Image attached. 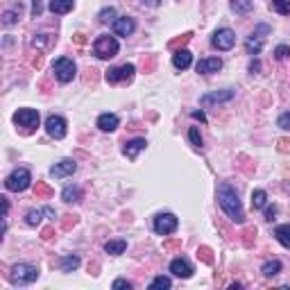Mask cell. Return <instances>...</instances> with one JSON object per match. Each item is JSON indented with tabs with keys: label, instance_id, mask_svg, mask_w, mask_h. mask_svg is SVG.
<instances>
[{
	"label": "cell",
	"instance_id": "6da1fadb",
	"mask_svg": "<svg viewBox=\"0 0 290 290\" xmlns=\"http://www.w3.org/2000/svg\"><path fill=\"white\" fill-rule=\"evenodd\" d=\"M218 204H220V208L229 216V220L231 222H238V225L245 222V213H243V206H241V200H238L236 188H233L231 184H227V181H222V184L218 186Z\"/></svg>",
	"mask_w": 290,
	"mask_h": 290
},
{
	"label": "cell",
	"instance_id": "7a4b0ae2",
	"mask_svg": "<svg viewBox=\"0 0 290 290\" xmlns=\"http://www.w3.org/2000/svg\"><path fill=\"white\" fill-rule=\"evenodd\" d=\"M39 279V268L37 266H30V263H18V266L12 268L9 272V281L14 286H28V283L37 281Z\"/></svg>",
	"mask_w": 290,
	"mask_h": 290
},
{
	"label": "cell",
	"instance_id": "3957f363",
	"mask_svg": "<svg viewBox=\"0 0 290 290\" xmlns=\"http://www.w3.org/2000/svg\"><path fill=\"white\" fill-rule=\"evenodd\" d=\"M14 123L21 129V134H32L39 127V111L37 109H18L14 114Z\"/></svg>",
	"mask_w": 290,
	"mask_h": 290
},
{
	"label": "cell",
	"instance_id": "277c9868",
	"mask_svg": "<svg viewBox=\"0 0 290 290\" xmlns=\"http://www.w3.org/2000/svg\"><path fill=\"white\" fill-rule=\"evenodd\" d=\"M118 50H120L118 41H116L114 37H109V34H100V37L95 39V43H93V52H95V57H100V59L116 57Z\"/></svg>",
	"mask_w": 290,
	"mask_h": 290
},
{
	"label": "cell",
	"instance_id": "5b68a950",
	"mask_svg": "<svg viewBox=\"0 0 290 290\" xmlns=\"http://www.w3.org/2000/svg\"><path fill=\"white\" fill-rule=\"evenodd\" d=\"M52 73L59 82H70V80L77 75V66H75L73 59L68 57H59L57 62L52 64Z\"/></svg>",
	"mask_w": 290,
	"mask_h": 290
},
{
	"label": "cell",
	"instance_id": "8992f818",
	"mask_svg": "<svg viewBox=\"0 0 290 290\" xmlns=\"http://www.w3.org/2000/svg\"><path fill=\"white\" fill-rule=\"evenodd\" d=\"M30 181H32L30 170L18 168V170H14L12 175L5 179V188H7V191H14V193H21V191H25V188L30 186Z\"/></svg>",
	"mask_w": 290,
	"mask_h": 290
},
{
	"label": "cell",
	"instance_id": "52a82bcc",
	"mask_svg": "<svg viewBox=\"0 0 290 290\" xmlns=\"http://www.w3.org/2000/svg\"><path fill=\"white\" fill-rule=\"evenodd\" d=\"M134 64H123V66H116V68L107 70V82L109 84H118V82H129L134 77Z\"/></svg>",
	"mask_w": 290,
	"mask_h": 290
},
{
	"label": "cell",
	"instance_id": "ba28073f",
	"mask_svg": "<svg viewBox=\"0 0 290 290\" xmlns=\"http://www.w3.org/2000/svg\"><path fill=\"white\" fill-rule=\"evenodd\" d=\"M177 225H179V220H177V216H172V213H159V216L154 218V231L159 233V236H170L177 229Z\"/></svg>",
	"mask_w": 290,
	"mask_h": 290
},
{
	"label": "cell",
	"instance_id": "9c48e42d",
	"mask_svg": "<svg viewBox=\"0 0 290 290\" xmlns=\"http://www.w3.org/2000/svg\"><path fill=\"white\" fill-rule=\"evenodd\" d=\"M211 43H213V48H218V50H231L233 43H236V34H233V30H229V28L216 30Z\"/></svg>",
	"mask_w": 290,
	"mask_h": 290
},
{
	"label": "cell",
	"instance_id": "30bf717a",
	"mask_svg": "<svg viewBox=\"0 0 290 290\" xmlns=\"http://www.w3.org/2000/svg\"><path fill=\"white\" fill-rule=\"evenodd\" d=\"M45 131H48L52 139H64L66 136V120L62 116H48V120H45Z\"/></svg>",
	"mask_w": 290,
	"mask_h": 290
},
{
	"label": "cell",
	"instance_id": "8fae6325",
	"mask_svg": "<svg viewBox=\"0 0 290 290\" xmlns=\"http://www.w3.org/2000/svg\"><path fill=\"white\" fill-rule=\"evenodd\" d=\"M75 170H77V164H75L73 159H64V161H59V164H55V166H52L50 175H52L55 179H62V177L73 175Z\"/></svg>",
	"mask_w": 290,
	"mask_h": 290
},
{
	"label": "cell",
	"instance_id": "7c38bea8",
	"mask_svg": "<svg viewBox=\"0 0 290 290\" xmlns=\"http://www.w3.org/2000/svg\"><path fill=\"white\" fill-rule=\"evenodd\" d=\"M134 30H136V23H134V18H129V16H120L114 21V32L118 34V37H129Z\"/></svg>",
	"mask_w": 290,
	"mask_h": 290
},
{
	"label": "cell",
	"instance_id": "4fadbf2b",
	"mask_svg": "<svg viewBox=\"0 0 290 290\" xmlns=\"http://www.w3.org/2000/svg\"><path fill=\"white\" fill-rule=\"evenodd\" d=\"M222 68V62L218 57H208V59H200L195 66V70L200 75H211V73H218Z\"/></svg>",
	"mask_w": 290,
	"mask_h": 290
},
{
	"label": "cell",
	"instance_id": "5bb4252c",
	"mask_svg": "<svg viewBox=\"0 0 290 290\" xmlns=\"http://www.w3.org/2000/svg\"><path fill=\"white\" fill-rule=\"evenodd\" d=\"M170 272L179 279H188V277H193V266L186 258H175V261L170 263Z\"/></svg>",
	"mask_w": 290,
	"mask_h": 290
},
{
	"label": "cell",
	"instance_id": "9a60e30c",
	"mask_svg": "<svg viewBox=\"0 0 290 290\" xmlns=\"http://www.w3.org/2000/svg\"><path fill=\"white\" fill-rule=\"evenodd\" d=\"M191 64H193V55L188 52L186 48L175 50V55H172V66H175L177 70H186Z\"/></svg>",
	"mask_w": 290,
	"mask_h": 290
},
{
	"label": "cell",
	"instance_id": "2e32d148",
	"mask_svg": "<svg viewBox=\"0 0 290 290\" xmlns=\"http://www.w3.org/2000/svg\"><path fill=\"white\" fill-rule=\"evenodd\" d=\"M233 95H236V93H233V91H216V93H206V95H202V100H200V102L202 104H211V102H229V100H233Z\"/></svg>",
	"mask_w": 290,
	"mask_h": 290
},
{
	"label": "cell",
	"instance_id": "e0dca14e",
	"mask_svg": "<svg viewBox=\"0 0 290 290\" xmlns=\"http://www.w3.org/2000/svg\"><path fill=\"white\" fill-rule=\"evenodd\" d=\"M145 139H134V141H129V143L125 145V156L127 159H136V156H139V152H143L145 150Z\"/></svg>",
	"mask_w": 290,
	"mask_h": 290
},
{
	"label": "cell",
	"instance_id": "ac0fdd59",
	"mask_svg": "<svg viewBox=\"0 0 290 290\" xmlns=\"http://www.w3.org/2000/svg\"><path fill=\"white\" fill-rule=\"evenodd\" d=\"M118 123H120V120H118V116H116V114H102V116L98 118V127H100L102 131H114V129H118Z\"/></svg>",
	"mask_w": 290,
	"mask_h": 290
},
{
	"label": "cell",
	"instance_id": "d6986e66",
	"mask_svg": "<svg viewBox=\"0 0 290 290\" xmlns=\"http://www.w3.org/2000/svg\"><path fill=\"white\" fill-rule=\"evenodd\" d=\"M62 200L66 204H75V202L82 200V191H80V186H66L62 191Z\"/></svg>",
	"mask_w": 290,
	"mask_h": 290
},
{
	"label": "cell",
	"instance_id": "ffe728a7",
	"mask_svg": "<svg viewBox=\"0 0 290 290\" xmlns=\"http://www.w3.org/2000/svg\"><path fill=\"white\" fill-rule=\"evenodd\" d=\"M75 0H50V12L52 14H68L73 9Z\"/></svg>",
	"mask_w": 290,
	"mask_h": 290
},
{
	"label": "cell",
	"instance_id": "44dd1931",
	"mask_svg": "<svg viewBox=\"0 0 290 290\" xmlns=\"http://www.w3.org/2000/svg\"><path fill=\"white\" fill-rule=\"evenodd\" d=\"M125 249H127V241H123V238H118V241H107V245H104V252L111 254V256H118Z\"/></svg>",
	"mask_w": 290,
	"mask_h": 290
},
{
	"label": "cell",
	"instance_id": "7402d4cb",
	"mask_svg": "<svg viewBox=\"0 0 290 290\" xmlns=\"http://www.w3.org/2000/svg\"><path fill=\"white\" fill-rule=\"evenodd\" d=\"M231 9L241 16H245L254 9V0H231Z\"/></svg>",
	"mask_w": 290,
	"mask_h": 290
},
{
	"label": "cell",
	"instance_id": "603a6c76",
	"mask_svg": "<svg viewBox=\"0 0 290 290\" xmlns=\"http://www.w3.org/2000/svg\"><path fill=\"white\" fill-rule=\"evenodd\" d=\"M274 236H277V241L281 243L283 247L290 249V225H279L274 229Z\"/></svg>",
	"mask_w": 290,
	"mask_h": 290
},
{
	"label": "cell",
	"instance_id": "cb8c5ba5",
	"mask_svg": "<svg viewBox=\"0 0 290 290\" xmlns=\"http://www.w3.org/2000/svg\"><path fill=\"white\" fill-rule=\"evenodd\" d=\"M245 50H247L249 55H258L263 50V39L256 37V34H252V37L245 41Z\"/></svg>",
	"mask_w": 290,
	"mask_h": 290
},
{
	"label": "cell",
	"instance_id": "d4e9b609",
	"mask_svg": "<svg viewBox=\"0 0 290 290\" xmlns=\"http://www.w3.org/2000/svg\"><path fill=\"white\" fill-rule=\"evenodd\" d=\"M59 268L64 270V272H73V270H77L80 268V258L77 256H64V258H59Z\"/></svg>",
	"mask_w": 290,
	"mask_h": 290
},
{
	"label": "cell",
	"instance_id": "484cf974",
	"mask_svg": "<svg viewBox=\"0 0 290 290\" xmlns=\"http://www.w3.org/2000/svg\"><path fill=\"white\" fill-rule=\"evenodd\" d=\"M268 202V193L263 191V188H256V191L252 193V206L254 208H263Z\"/></svg>",
	"mask_w": 290,
	"mask_h": 290
},
{
	"label": "cell",
	"instance_id": "4316f807",
	"mask_svg": "<svg viewBox=\"0 0 290 290\" xmlns=\"http://www.w3.org/2000/svg\"><path fill=\"white\" fill-rule=\"evenodd\" d=\"M270 7L274 12H279L281 16H288L290 14V0H270Z\"/></svg>",
	"mask_w": 290,
	"mask_h": 290
},
{
	"label": "cell",
	"instance_id": "83f0119b",
	"mask_svg": "<svg viewBox=\"0 0 290 290\" xmlns=\"http://www.w3.org/2000/svg\"><path fill=\"white\" fill-rule=\"evenodd\" d=\"M191 39H193V34H191V32H184V34H181V37L172 39V41L168 43V45H170V50H181V48H184V45H186L188 41H191Z\"/></svg>",
	"mask_w": 290,
	"mask_h": 290
},
{
	"label": "cell",
	"instance_id": "f1b7e54d",
	"mask_svg": "<svg viewBox=\"0 0 290 290\" xmlns=\"http://www.w3.org/2000/svg\"><path fill=\"white\" fill-rule=\"evenodd\" d=\"M261 272L266 274V277H274V274L281 272V263H279V261H268L266 266H263Z\"/></svg>",
	"mask_w": 290,
	"mask_h": 290
},
{
	"label": "cell",
	"instance_id": "f546056e",
	"mask_svg": "<svg viewBox=\"0 0 290 290\" xmlns=\"http://www.w3.org/2000/svg\"><path fill=\"white\" fill-rule=\"evenodd\" d=\"M52 188H50L48 184H43V181H37V186H34V195L37 197H50L52 195Z\"/></svg>",
	"mask_w": 290,
	"mask_h": 290
},
{
	"label": "cell",
	"instance_id": "4dcf8cb0",
	"mask_svg": "<svg viewBox=\"0 0 290 290\" xmlns=\"http://www.w3.org/2000/svg\"><path fill=\"white\" fill-rule=\"evenodd\" d=\"M197 258H200L202 263H213V252H211V247H206V245L197 247Z\"/></svg>",
	"mask_w": 290,
	"mask_h": 290
},
{
	"label": "cell",
	"instance_id": "1f68e13d",
	"mask_svg": "<svg viewBox=\"0 0 290 290\" xmlns=\"http://www.w3.org/2000/svg\"><path fill=\"white\" fill-rule=\"evenodd\" d=\"M141 66H143L145 73H152V70H154V66H156V57H154V55H143Z\"/></svg>",
	"mask_w": 290,
	"mask_h": 290
},
{
	"label": "cell",
	"instance_id": "d6a6232c",
	"mask_svg": "<svg viewBox=\"0 0 290 290\" xmlns=\"http://www.w3.org/2000/svg\"><path fill=\"white\" fill-rule=\"evenodd\" d=\"M254 241H256V229H245V231H243V245L245 247H252L254 245Z\"/></svg>",
	"mask_w": 290,
	"mask_h": 290
},
{
	"label": "cell",
	"instance_id": "836d02e7",
	"mask_svg": "<svg viewBox=\"0 0 290 290\" xmlns=\"http://www.w3.org/2000/svg\"><path fill=\"white\" fill-rule=\"evenodd\" d=\"M172 286V281L168 277H164V274H161V277H156L154 281L150 283V290H156V288H170Z\"/></svg>",
	"mask_w": 290,
	"mask_h": 290
},
{
	"label": "cell",
	"instance_id": "e575fe53",
	"mask_svg": "<svg viewBox=\"0 0 290 290\" xmlns=\"http://www.w3.org/2000/svg\"><path fill=\"white\" fill-rule=\"evenodd\" d=\"M188 139H191V143L195 147H202V134L197 127H191V129H188Z\"/></svg>",
	"mask_w": 290,
	"mask_h": 290
},
{
	"label": "cell",
	"instance_id": "d590c367",
	"mask_svg": "<svg viewBox=\"0 0 290 290\" xmlns=\"http://www.w3.org/2000/svg\"><path fill=\"white\" fill-rule=\"evenodd\" d=\"M274 57H277L279 62L288 59L290 57V48H288V45H277V48H274Z\"/></svg>",
	"mask_w": 290,
	"mask_h": 290
},
{
	"label": "cell",
	"instance_id": "8d00e7d4",
	"mask_svg": "<svg viewBox=\"0 0 290 290\" xmlns=\"http://www.w3.org/2000/svg\"><path fill=\"white\" fill-rule=\"evenodd\" d=\"M116 18V9L114 7H104L102 12H100V21L102 23H109V21H114Z\"/></svg>",
	"mask_w": 290,
	"mask_h": 290
},
{
	"label": "cell",
	"instance_id": "74e56055",
	"mask_svg": "<svg viewBox=\"0 0 290 290\" xmlns=\"http://www.w3.org/2000/svg\"><path fill=\"white\" fill-rule=\"evenodd\" d=\"M39 222H41V211H34V208H32V211L28 213V225L30 227H37Z\"/></svg>",
	"mask_w": 290,
	"mask_h": 290
},
{
	"label": "cell",
	"instance_id": "f35d334b",
	"mask_svg": "<svg viewBox=\"0 0 290 290\" xmlns=\"http://www.w3.org/2000/svg\"><path fill=\"white\" fill-rule=\"evenodd\" d=\"M281 129H290V111H286V114L279 116V123H277Z\"/></svg>",
	"mask_w": 290,
	"mask_h": 290
},
{
	"label": "cell",
	"instance_id": "ab89813d",
	"mask_svg": "<svg viewBox=\"0 0 290 290\" xmlns=\"http://www.w3.org/2000/svg\"><path fill=\"white\" fill-rule=\"evenodd\" d=\"M16 18H18L16 12H5L3 14V23L5 25H14V23H16Z\"/></svg>",
	"mask_w": 290,
	"mask_h": 290
},
{
	"label": "cell",
	"instance_id": "60d3db41",
	"mask_svg": "<svg viewBox=\"0 0 290 290\" xmlns=\"http://www.w3.org/2000/svg\"><path fill=\"white\" fill-rule=\"evenodd\" d=\"M43 14V3L41 0H32V16H41Z\"/></svg>",
	"mask_w": 290,
	"mask_h": 290
},
{
	"label": "cell",
	"instance_id": "b9f144b4",
	"mask_svg": "<svg viewBox=\"0 0 290 290\" xmlns=\"http://www.w3.org/2000/svg\"><path fill=\"white\" fill-rule=\"evenodd\" d=\"M75 225H77V216H64V222H62L64 229H70V227H75Z\"/></svg>",
	"mask_w": 290,
	"mask_h": 290
},
{
	"label": "cell",
	"instance_id": "7bdbcfd3",
	"mask_svg": "<svg viewBox=\"0 0 290 290\" xmlns=\"http://www.w3.org/2000/svg\"><path fill=\"white\" fill-rule=\"evenodd\" d=\"M114 288H127V290H129L131 283L127 281V279H116V281H114Z\"/></svg>",
	"mask_w": 290,
	"mask_h": 290
},
{
	"label": "cell",
	"instance_id": "ee69618b",
	"mask_svg": "<svg viewBox=\"0 0 290 290\" xmlns=\"http://www.w3.org/2000/svg\"><path fill=\"white\" fill-rule=\"evenodd\" d=\"M52 233H55L52 227H45L43 231H41V238H43V241H50V238H52Z\"/></svg>",
	"mask_w": 290,
	"mask_h": 290
},
{
	"label": "cell",
	"instance_id": "f6af8a7d",
	"mask_svg": "<svg viewBox=\"0 0 290 290\" xmlns=\"http://www.w3.org/2000/svg\"><path fill=\"white\" fill-rule=\"evenodd\" d=\"M274 216H277V208L270 206L268 211H266V220H268V222H272V220H274Z\"/></svg>",
	"mask_w": 290,
	"mask_h": 290
},
{
	"label": "cell",
	"instance_id": "bcb514c9",
	"mask_svg": "<svg viewBox=\"0 0 290 290\" xmlns=\"http://www.w3.org/2000/svg\"><path fill=\"white\" fill-rule=\"evenodd\" d=\"M32 66H34V68H41V66H43V55L37 52V57L32 59Z\"/></svg>",
	"mask_w": 290,
	"mask_h": 290
},
{
	"label": "cell",
	"instance_id": "7dc6e473",
	"mask_svg": "<svg viewBox=\"0 0 290 290\" xmlns=\"http://www.w3.org/2000/svg\"><path fill=\"white\" fill-rule=\"evenodd\" d=\"M45 43V34H39V37L32 39V45H43Z\"/></svg>",
	"mask_w": 290,
	"mask_h": 290
},
{
	"label": "cell",
	"instance_id": "c3c4849f",
	"mask_svg": "<svg viewBox=\"0 0 290 290\" xmlns=\"http://www.w3.org/2000/svg\"><path fill=\"white\" fill-rule=\"evenodd\" d=\"M261 70V62H252L249 64V73H258Z\"/></svg>",
	"mask_w": 290,
	"mask_h": 290
},
{
	"label": "cell",
	"instance_id": "681fc988",
	"mask_svg": "<svg viewBox=\"0 0 290 290\" xmlns=\"http://www.w3.org/2000/svg\"><path fill=\"white\" fill-rule=\"evenodd\" d=\"M181 245V241H170V243H166V249H177V247H179Z\"/></svg>",
	"mask_w": 290,
	"mask_h": 290
},
{
	"label": "cell",
	"instance_id": "f907efd6",
	"mask_svg": "<svg viewBox=\"0 0 290 290\" xmlns=\"http://www.w3.org/2000/svg\"><path fill=\"white\" fill-rule=\"evenodd\" d=\"M193 118H200L202 123L206 120V116H204V111H193Z\"/></svg>",
	"mask_w": 290,
	"mask_h": 290
},
{
	"label": "cell",
	"instance_id": "816d5d0a",
	"mask_svg": "<svg viewBox=\"0 0 290 290\" xmlns=\"http://www.w3.org/2000/svg\"><path fill=\"white\" fill-rule=\"evenodd\" d=\"M161 0H143V5H147V7H156Z\"/></svg>",
	"mask_w": 290,
	"mask_h": 290
},
{
	"label": "cell",
	"instance_id": "f5cc1de1",
	"mask_svg": "<svg viewBox=\"0 0 290 290\" xmlns=\"http://www.w3.org/2000/svg\"><path fill=\"white\" fill-rule=\"evenodd\" d=\"M75 41H77L80 45H82V43L86 41V39H84V34H75Z\"/></svg>",
	"mask_w": 290,
	"mask_h": 290
},
{
	"label": "cell",
	"instance_id": "db71d44e",
	"mask_svg": "<svg viewBox=\"0 0 290 290\" xmlns=\"http://www.w3.org/2000/svg\"><path fill=\"white\" fill-rule=\"evenodd\" d=\"M43 213H45V216H50V218H55V211H52L50 206H45V208H43Z\"/></svg>",
	"mask_w": 290,
	"mask_h": 290
}]
</instances>
